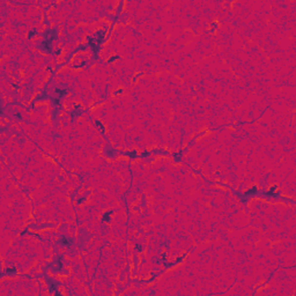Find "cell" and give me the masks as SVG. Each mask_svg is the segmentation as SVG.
I'll return each mask as SVG.
<instances>
[{
	"label": "cell",
	"mask_w": 296,
	"mask_h": 296,
	"mask_svg": "<svg viewBox=\"0 0 296 296\" xmlns=\"http://www.w3.org/2000/svg\"><path fill=\"white\" fill-rule=\"evenodd\" d=\"M84 201H86V199H84L83 197H81V198H79V199H78V201H76V203L79 204V205H81V204H82V203H84Z\"/></svg>",
	"instance_id": "8fae6325"
},
{
	"label": "cell",
	"mask_w": 296,
	"mask_h": 296,
	"mask_svg": "<svg viewBox=\"0 0 296 296\" xmlns=\"http://www.w3.org/2000/svg\"><path fill=\"white\" fill-rule=\"evenodd\" d=\"M15 117H16V118H18V119H20V120L22 119V116L20 115V113H16V115H15Z\"/></svg>",
	"instance_id": "7c38bea8"
},
{
	"label": "cell",
	"mask_w": 296,
	"mask_h": 296,
	"mask_svg": "<svg viewBox=\"0 0 296 296\" xmlns=\"http://www.w3.org/2000/svg\"><path fill=\"white\" fill-rule=\"evenodd\" d=\"M16 268L15 267H8V268H6V274L7 275H9V276H12V275H14V274H16Z\"/></svg>",
	"instance_id": "5b68a950"
},
{
	"label": "cell",
	"mask_w": 296,
	"mask_h": 296,
	"mask_svg": "<svg viewBox=\"0 0 296 296\" xmlns=\"http://www.w3.org/2000/svg\"><path fill=\"white\" fill-rule=\"evenodd\" d=\"M112 214H113V211H112V209L106 211V212H104L103 214H102L101 220L103 222H105V223H111V220H112Z\"/></svg>",
	"instance_id": "6da1fadb"
},
{
	"label": "cell",
	"mask_w": 296,
	"mask_h": 296,
	"mask_svg": "<svg viewBox=\"0 0 296 296\" xmlns=\"http://www.w3.org/2000/svg\"><path fill=\"white\" fill-rule=\"evenodd\" d=\"M37 35V30L36 29H31L30 31H28V34H27V37L29 38V40H31V38H34L35 36Z\"/></svg>",
	"instance_id": "8992f818"
},
{
	"label": "cell",
	"mask_w": 296,
	"mask_h": 296,
	"mask_svg": "<svg viewBox=\"0 0 296 296\" xmlns=\"http://www.w3.org/2000/svg\"><path fill=\"white\" fill-rule=\"evenodd\" d=\"M123 92H124L123 88H118L117 90L113 92V96H117V95H119V94H123Z\"/></svg>",
	"instance_id": "9c48e42d"
},
{
	"label": "cell",
	"mask_w": 296,
	"mask_h": 296,
	"mask_svg": "<svg viewBox=\"0 0 296 296\" xmlns=\"http://www.w3.org/2000/svg\"><path fill=\"white\" fill-rule=\"evenodd\" d=\"M94 125H95V127H97L98 130L101 131V132H104V131H105V127H104V125H103V124H102L98 119H95V120H94Z\"/></svg>",
	"instance_id": "7a4b0ae2"
},
{
	"label": "cell",
	"mask_w": 296,
	"mask_h": 296,
	"mask_svg": "<svg viewBox=\"0 0 296 296\" xmlns=\"http://www.w3.org/2000/svg\"><path fill=\"white\" fill-rule=\"evenodd\" d=\"M256 192H257V187H256V186H253L252 189H249V190L245 192V194L250 195V194H252V193H256Z\"/></svg>",
	"instance_id": "ba28073f"
},
{
	"label": "cell",
	"mask_w": 296,
	"mask_h": 296,
	"mask_svg": "<svg viewBox=\"0 0 296 296\" xmlns=\"http://www.w3.org/2000/svg\"><path fill=\"white\" fill-rule=\"evenodd\" d=\"M125 155L126 156H128V157H131V159H137V157H139V154H138L137 150H131V152H126L125 153Z\"/></svg>",
	"instance_id": "3957f363"
},
{
	"label": "cell",
	"mask_w": 296,
	"mask_h": 296,
	"mask_svg": "<svg viewBox=\"0 0 296 296\" xmlns=\"http://www.w3.org/2000/svg\"><path fill=\"white\" fill-rule=\"evenodd\" d=\"M119 59V56H117V54H115V56H111V57H109L108 58V60H106V62L108 64H110V62H115V61H117Z\"/></svg>",
	"instance_id": "52a82bcc"
},
{
	"label": "cell",
	"mask_w": 296,
	"mask_h": 296,
	"mask_svg": "<svg viewBox=\"0 0 296 296\" xmlns=\"http://www.w3.org/2000/svg\"><path fill=\"white\" fill-rule=\"evenodd\" d=\"M59 243L61 244V246H68V245H70L72 242L68 238H67V237H61V238H60V241H59Z\"/></svg>",
	"instance_id": "277c9868"
},
{
	"label": "cell",
	"mask_w": 296,
	"mask_h": 296,
	"mask_svg": "<svg viewBox=\"0 0 296 296\" xmlns=\"http://www.w3.org/2000/svg\"><path fill=\"white\" fill-rule=\"evenodd\" d=\"M148 155H149V152L148 150H145V152H142L141 154H140V157H146Z\"/></svg>",
	"instance_id": "30bf717a"
}]
</instances>
